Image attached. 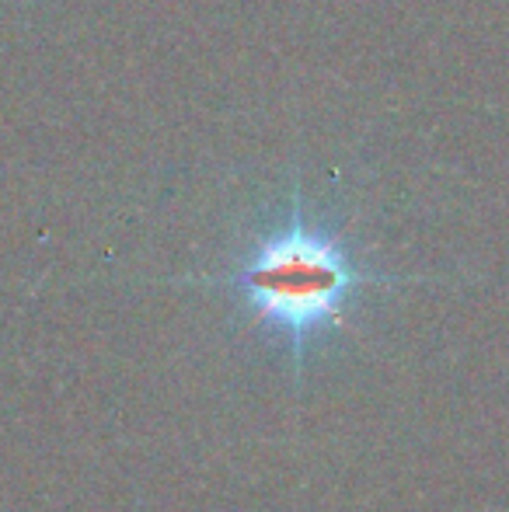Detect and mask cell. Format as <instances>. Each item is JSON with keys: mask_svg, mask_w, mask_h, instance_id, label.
<instances>
[{"mask_svg": "<svg viewBox=\"0 0 509 512\" xmlns=\"http://www.w3.org/2000/svg\"><path fill=\"white\" fill-rule=\"evenodd\" d=\"M241 297L248 314L265 331L283 338L297 377L304 373L307 349L321 335L342 328L363 286L387 283L363 269L349 244L335 230L307 223L300 199L276 230L258 237L231 276L210 279Z\"/></svg>", "mask_w": 509, "mask_h": 512, "instance_id": "obj_1", "label": "cell"}]
</instances>
